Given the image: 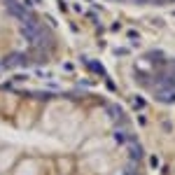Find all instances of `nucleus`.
Wrapping results in <instances>:
<instances>
[{
  "mask_svg": "<svg viewBox=\"0 0 175 175\" xmlns=\"http://www.w3.org/2000/svg\"><path fill=\"white\" fill-rule=\"evenodd\" d=\"M58 47L54 26L28 0H0V70L44 63Z\"/></svg>",
  "mask_w": 175,
  "mask_h": 175,
  "instance_id": "f257e3e1",
  "label": "nucleus"
},
{
  "mask_svg": "<svg viewBox=\"0 0 175 175\" xmlns=\"http://www.w3.org/2000/svg\"><path fill=\"white\" fill-rule=\"evenodd\" d=\"M112 2L138 5V7H168V5H175V0H112Z\"/></svg>",
  "mask_w": 175,
  "mask_h": 175,
  "instance_id": "f03ea898",
  "label": "nucleus"
}]
</instances>
